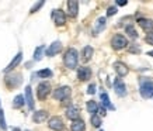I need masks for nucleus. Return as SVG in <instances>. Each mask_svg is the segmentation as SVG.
<instances>
[{"mask_svg": "<svg viewBox=\"0 0 153 131\" xmlns=\"http://www.w3.org/2000/svg\"><path fill=\"white\" fill-rule=\"evenodd\" d=\"M77 61H79V54L74 48H69L68 51L65 52V56H63V62H65V66L68 69H74L77 66Z\"/></svg>", "mask_w": 153, "mask_h": 131, "instance_id": "f257e3e1", "label": "nucleus"}, {"mask_svg": "<svg viewBox=\"0 0 153 131\" xmlns=\"http://www.w3.org/2000/svg\"><path fill=\"white\" fill-rule=\"evenodd\" d=\"M140 96L143 99H150L153 97V82L152 80H140Z\"/></svg>", "mask_w": 153, "mask_h": 131, "instance_id": "f03ea898", "label": "nucleus"}, {"mask_svg": "<svg viewBox=\"0 0 153 131\" xmlns=\"http://www.w3.org/2000/svg\"><path fill=\"white\" fill-rule=\"evenodd\" d=\"M111 45L114 49H122V48L128 47V40L124 35H121V34H115L111 38Z\"/></svg>", "mask_w": 153, "mask_h": 131, "instance_id": "7ed1b4c3", "label": "nucleus"}, {"mask_svg": "<svg viewBox=\"0 0 153 131\" xmlns=\"http://www.w3.org/2000/svg\"><path fill=\"white\" fill-rule=\"evenodd\" d=\"M51 92V85L48 82H41L37 88V96L39 100H45L48 97V94Z\"/></svg>", "mask_w": 153, "mask_h": 131, "instance_id": "20e7f679", "label": "nucleus"}, {"mask_svg": "<svg viewBox=\"0 0 153 131\" xmlns=\"http://www.w3.org/2000/svg\"><path fill=\"white\" fill-rule=\"evenodd\" d=\"M70 96V88L69 86H60L56 90H53V97L56 100H66Z\"/></svg>", "mask_w": 153, "mask_h": 131, "instance_id": "39448f33", "label": "nucleus"}, {"mask_svg": "<svg viewBox=\"0 0 153 131\" xmlns=\"http://www.w3.org/2000/svg\"><path fill=\"white\" fill-rule=\"evenodd\" d=\"M7 88H17L20 83H21V75L20 73H13V75H7L4 79Z\"/></svg>", "mask_w": 153, "mask_h": 131, "instance_id": "423d86ee", "label": "nucleus"}, {"mask_svg": "<svg viewBox=\"0 0 153 131\" xmlns=\"http://www.w3.org/2000/svg\"><path fill=\"white\" fill-rule=\"evenodd\" d=\"M48 126H49V128L53 131H62L63 130V120L60 117H58V116H55V117H51L49 118V123H48Z\"/></svg>", "mask_w": 153, "mask_h": 131, "instance_id": "0eeeda50", "label": "nucleus"}, {"mask_svg": "<svg viewBox=\"0 0 153 131\" xmlns=\"http://www.w3.org/2000/svg\"><path fill=\"white\" fill-rule=\"evenodd\" d=\"M52 19H53L56 25H65V23H66V16H65V13H63V10H60V9L53 10Z\"/></svg>", "mask_w": 153, "mask_h": 131, "instance_id": "6e6552de", "label": "nucleus"}, {"mask_svg": "<svg viewBox=\"0 0 153 131\" xmlns=\"http://www.w3.org/2000/svg\"><path fill=\"white\" fill-rule=\"evenodd\" d=\"M77 78H79V80H82V82L88 80L91 78V69L87 68V66H80L79 69H77Z\"/></svg>", "mask_w": 153, "mask_h": 131, "instance_id": "1a4fd4ad", "label": "nucleus"}, {"mask_svg": "<svg viewBox=\"0 0 153 131\" xmlns=\"http://www.w3.org/2000/svg\"><path fill=\"white\" fill-rule=\"evenodd\" d=\"M114 90H115V93L120 97L126 96V86L121 79H115V82H114Z\"/></svg>", "mask_w": 153, "mask_h": 131, "instance_id": "9d476101", "label": "nucleus"}, {"mask_svg": "<svg viewBox=\"0 0 153 131\" xmlns=\"http://www.w3.org/2000/svg\"><path fill=\"white\" fill-rule=\"evenodd\" d=\"M60 49H62V44H60V41H55V42H52L51 45L47 48V55L48 56H55L56 54H59Z\"/></svg>", "mask_w": 153, "mask_h": 131, "instance_id": "9b49d317", "label": "nucleus"}, {"mask_svg": "<svg viewBox=\"0 0 153 131\" xmlns=\"http://www.w3.org/2000/svg\"><path fill=\"white\" fill-rule=\"evenodd\" d=\"M114 69H115L117 75L120 76V78L126 76V75H128V72H129L128 66H126L124 62H115V64H114Z\"/></svg>", "mask_w": 153, "mask_h": 131, "instance_id": "f8f14e48", "label": "nucleus"}, {"mask_svg": "<svg viewBox=\"0 0 153 131\" xmlns=\"http://www.w3.org/2000/svg\"><path fill=\"white\" fill-rule=\"evenodd\" d=\"M77 11H79V3L76 0H69L68 1V14L74 19L77 16Z\"/></svg>", "mask_w": 153, "mask_h": 131, "instance_id": "ddd939ff", "label": "nucleus"}, {"mask_svg": "<svg viewBox=\"0 0 153 131\" xmlns=\"http://www.w3.org/2000/svg\"><path fill=\"white\" fill-rule=\"evenodd\" d=\"M105 24H107L105 17H100V19L96 20V23H94V28H93V34H94V35H97L100 31H102V30L105 28Z\"/></svg>", "mask_w": 153, "mask_h": 131, "instance_id": "4468645a", "label": "nucleus"}, {"mask_svg": "<svg viewBox=\"0 0 153 131\" xmlns=\"http://www.w3.org/2000/svg\"><path fill=\"white\" fill-rule=\"evenodd\" d=\"M138 24L143 28L145 31H148V33H152L153 31V20H150V19H139L138 20Z\"/></svg>", "mask_w": 153, "mask_h": 131, "instance_id": "2eb2a0df", "label": "nucleus"}, {"mask_svg": "<svg viewBox=\"0 0 153 131\" xmlns=\"http://www.w3.org/2000/svg\"><path fill=\"white\" fill-rule=\"evenodd\" d=\"M21 59H23V54H21V52H19L17 55L14 56V59H13V61L10 62L9 65H7V68H6V69H4V72H6V73H9L10 70H13L14 68H16V66H17V65H19V64H20V62H21Z\"/></svg>", "mask_w": 153, "mask_h": 131, "instance_id": "dca6fc26", "label": "nucleus"}, {"mask_svg": "<svg viewBox=\"0 0 153 131\" xmlns=\"http://www.w3.org/2000/svg\"><path fill=\"white\" fill-rule=\"evenodd\" d=\"M25 102L28 104L30 110H34V97H33V90L31 86H25Z\"/></svg>", "mask_w": 153, "mask_h": 131, "instance_id": "f3484780", "label": "nucleus"}, {"mask_svg": "<svg viewBox=\"0 0 153 131\" xmlns=\"http://www.w3.org/2000/svg\"><path fill=\"white\" fill-rule=\"evenodd\" d=\"M79 116H80L79 109L74 107V106H72V107H69L68 110H66V117L70 118L72 121H74V120H79Z\"/></svg>", "mask_w": 153, "mask_h": 131, "instance_id": "a211bd4d", "label": "nucleus"}, {"mask_svg": "<svg viewBox=\"0 0 153 131\" xmlns=\"http://www.w3.org/2000/svg\"><path fill=\"white\" fill-rule=\"evenodd\" d=\"M70 130L72 131H84L86 130V124H84L83 120H74V121H72V124H70Z\"/></svg>", "mask_w": 153, "mask_h": 131, "instance_id": "6ab92c4d", "label": "nucleus"}, {"mask_svg": "<svg viewBox=\"0 0 153 131\" xmlns=\"http://www.w3.org/2000/svg\"><path fill=\"white\" fill-rule=\"evenodd\" d=\"M47 117H48V113L45 112V110H39V112L34 113L33 120H34V123H42L47 120Z\"/></svg>", "mask_w": 153, "mask_h": 131, "instance_id": "aec40b11", "label": "nucleus"}, {"mask_svg": "<svg viewBox=\"0 0 153 131\" xmlns=\"http://www.w3.org/2000/svg\"><path fill=\"white\" fill-rule=\"evenodd\" d=\"M93 52H94V49L91 47H90V45H87V47H84L83 48V52H82V58H83V61H90V59H91V56H93Z\"/></svg>", "mask_w": 153, "mask_h": 131, "instance_id": "412c9836", "label": "nucleus"}, {"mask_svg": "<svg viewBox=\"0 0 153 131\" xmlns=\"http://www.w3.org/2000/svg\"><path fill=\"white\" fill-rule=\"evenodd\" d=\"M100 97H101V102H102V106H104V107L110 109V110H115V107L110 103V97H108V94H107L105 92H102V93L100 94Z\"/></svg>", "mask_w": 153, "mask_h": 131, "instance_id": "4be33fe9", "label": "nucleus"}, {"mask_svg": "<svg viewBox=\"0 0 153 131\" xmlns=\"http://www.w3.org/2000/svg\"><path fill=\"white\" fill-rule=\"evenodd\" d=\"M24 102H25V97L23 94H17L13 100V109H21L24 106Z\"/></svg>", "mask_w": 153, "mask_h": 131, "instance_id": "5701e85b", "label": "nucleus"}, {"mask_svg": "<svg viewBox=\"0 0 153 131\" xmlns=\"http://www.w3.org/2000/svg\"><path fill=\"white\" fill-rule=\"evenodd\" d=\"M87 112L90 113L91 116H94V114H97L98 113V106L94 100H88L87 102Z\"/></svg>", "mask_w": 153, "mask_h": 131, "instance_id": "b1692460", "label": "nucleus"}, {"mask_svg": "<svg viewBox=\"0 0 153 131\" xmlns=\"http://www.w3.org/2000/svg\"><path fill=\"white\" fill-rule=\"evenodd\" d=\"M44 51H45V47H44V45H39V47L34 51V61H41L42 55H44Z\"/></svg>", "mask_w": 153, "mask_h": 131, "instance_id": "393cba45", "label": "nucleus"}, {"mask_svg": "<svg viewBox=\"0 0 153 131\" xmlns=\"http://www.w3.org/2000/svg\"><path fill=\"white\" fill-rule=\"evenodd\" d=\"M125 31H126V34L129 35L131 38H138V33H136V30H135V27L132 25V24H129V25H126L125 27Z\"/></svg>", "mask_w": 153, "mask_h": 131, "instance_id": "a878e982", "label": "nucleus"}, {"mask_svg": "<svg viewBox=\"0 0 153 131\" xmlns=\"http://www.w3.org/2000/svg\"><path fill=\"white\" fill-rule=\"evenodd\" d=\"M35 75L39 76V78H44V79H47V78H51L53 73H52L51 69H42V70H38Z\"/></svg>", "mask_w": 153, "mask_h": 131, "instance_id": "bb28decb", "label": "nucleus"}, {"mask_svg": "<svg viewBox=\"0 0 153 131\" xmlns=\"http://www.w3.org/2000/svg\"><path fill=\"white\" fill-rule=\"evenodd\" d=\"M90 121H91V126L96 127V128H98V127L101 126V118H100V116H98V114H94V116H91Z\"/></svg>", "mask_w": 153, "mask_h": 131, "instance_id": "cd10ccee", "label": "nucleus"}, {"mask_svg": "<svg viewBox=\"0 0 153 131\" xmlns=\"http://www.w3.org/2000/svg\"><path fill=\"white\" fill-rule=\"evenodd\" d=\"M0 127L1 130H6L7 126H6V120H4V113H3V109H0Z\"/></svg>", "mask_w": 153, "mask_h": 131, "instance_id": "c85d7f7f", "label": "nucleus"}, {"mask_svg": "<svg viewBox=\"0 0 153 131\" xmlns=\"http://www.w3.org/2000/svg\"><path fill=\"white\" fill-rule=\"evenodd\" d=\"M42 6H44V1H38V3H35V4L33 6V7H31V10H30V13H35V11H38V10H39V7H42Z\"/></svg>", "mask_w": 153, "mask_h": 131, "instance_id": "c756f323", "label": "nucleus"}, {"mask_svg": "<svg viewBox=\"0 0 153 131\" xmlns=\"http://www.w3.org/2000/svg\"><path fill=\"white\" fill-rule=\"evenodd\" d=\"M145 41L148 42V44H150V45H153V31H152V33H148V34H146Z\"/></svg>", "mask_w": 153, "mask_h": 131, "instance_id": "7c9ffc66", "label": "nucleus"}, {"mask_svg": "<svg viewBox=\"0 0 153 131\" xmlns=\"http://www.w3.org/2000/svg\"><path fill=\"white\" fill-rule=\"evenodd\" d=\"M117 11H118V10H117L115 6H111V7H108V10H107V16H114Z\"/></svg>", "mask_w": 153, "mask_h": 131, "instance_id": "2f4dec72", "label": "nucleus"}, {"mask_svg": "<svg viewBox=\"0 0 153 131\" xmlns=\"http://www.w3.org/2000/svg\"><path fill=\"white\" fill-rule=\"evenodd\" d=\"M87 93H88V94H94V93H96V85H94V83H91V85H90V86H88Z\"/></svg>", "mask_w": 153, "mask_h": 131, "instance_id": "473e14b6", "label": "nucleus"}, {"mask_svg": "<svg viewBox=\"0 0 153 131\" xmlns=\"http://www.w3.org/2000/svg\"><path fill=\"white\" fill-rule=\"evenodd\" d=\"M98 114H100V116H105V114H107V109L104 107V106L98 107Z\"/></svg>", "mask_w": 153, "mask_h": 131, "instance_id": "72a5a7b5", "label": "nucleus"}, {"mask_svg": "<svg viewBox=\"0 0 153 131\" xmlns=\"http://www.w3.org/2000/svg\"><path fill=\"white\" fill-rule=\"evenodd\" d=\"M131 52H140V49H139V48H134V47H132V48H131Z\"/></svg>", "mask_w": 153, "mask_h": 131, "instance_id": "f704fd0d", "label": "nucleus"}, {"mask_svg": "<svg viewBox=\"0 0 153 131\" xmlns=\"http://www.w3.org/2000/svg\"><path fill=\"white\" fill-rule=\"evenodd\" d=\"M117 4H120V6H125V4H126V1H124V0H122V1H117Z\"/></svg>", "mask_w": 153, "mask_h": 131, "instance_id": "c9c22d12", "label": "nucleus"}, {"mask_svg": "<svg viewBox=\"0 0 153 131\" xmlns=\"http://www.w3.org/2000/svg\"><path fill=\"white\" fill-rule=\"evenodd\" d=\"M13 131H21V130H20L19 127H14V128H13Z\"/></svg>", "mask_w": 153, "mask_h": 131, "instance_id": "e433bc0d", "label": "nucleus"}, {"mask_svg": "<svg viewBox=\"0 0 153 131\" xmlns=\"http://www.w3.org/2000/svg\"><path fill=\"white\" fill-rule=\"evenodd\" d=\"M148 55H149V56H153V51H149V52H148Z\"/></svg>", "mask_w": 153, "mask_h": 131, "instance_id": "4c0bfd02", "label": "nucleus"}, {"mask_svg": "<svg viewBox=\"0 0 153 131\" xmlns=\"http://www.w3.org/2000/svg\"><path fill=\"white\" fill-rule=\"evenodd\" d=\"M25 131H28V130H25Z\"/></svg>", "mask_w": 153, "mask_h": 131, "instance_id": "58836bf2", "label": "nucleus"}, {"mask_svg": "<svg viewBox=\"0 0 153 131\" xmlns=\"http://www.w3.org/2000/svg\"><path fill=\"white\" fill-rule=\"evenodd\" d=\"M100 131H102V130H100Z\"/></svg>", "mask_w": 153, "mask_h": 131, "instance_id": "ea45409f", "label": "nucleus"}]
</instances>
